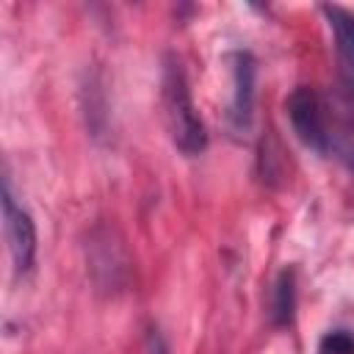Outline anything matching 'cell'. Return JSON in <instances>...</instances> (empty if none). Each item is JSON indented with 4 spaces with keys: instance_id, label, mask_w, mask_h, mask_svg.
<instances>
[{
    "instance_id": "cell-7",
    "label": "cell",
    "mask_w": 354,
    "mask_h": 354,
    "mask_svg": "<svg viewBox=\"0 0 354 354\" xmlns=\"http://www.w3.org/2000/svg\"><path fill=\"white\" fill-rule=\"evenodd\" d=\"M318 354H354V332L348 329L326 332L318 343Z\"/></svg>"
},
{
    "instance_id": "cell-6",
    "label": "cell",
    "mask_w": 354,
    "mask_h": 354,
    "mask_svg": "<svg viewBox=\"0 0 354 354\" xmlns=\"http://www.w3.org/2000/svg\"><path fill=\"white\" fill-rule=\"evenodd\" d=\"M293 307H296V282L293 271H282L274 282L271 293V318L277 326H288L293 321Z\"/></svg>"
},
{
    "instance_id": "cell-4",
    "label": "cell",
    "mask_w": 354,
    "mask_h": 354,
    "mask_svg": "<svg viewBox=\"0 0 354 354\" xmlns=\"http://www.w3.org/2000/svg\"><path fill=\"white\" fill-rule=\"evenodd\" d=\"M227 61L232 69V102L227 119L235 133H243L252 122V105H254V61L249 53H230Z\"/></svg>"
},
{
    "instance_id": "cell-1",
    "label": "cell",
    "mask_w": 354,
    "mask_h": 354,
    "mask_svg": "<svg viewBox=\"0 0 354 354\" xmlns=\"http://www.w3.org/2000/svg\"><path fill=\"white\" fill-rule=\"evenodd\" d=\"M160 100H163V116H166V127H169L174 147L185 155H199L207 147V133L191 100L188 77L174 55H166L163 61Z\"/></svg>"
},
{
    "instance_id": "cell-8",
    "label": "cell",
    "mask_w": 354,
    "mask_h": 354,
    "mask_svg": "<svg viewBox=\"0 0 354 354\" xmlns=\"http://www.w3.org/2000/svg\"><path fill=\"white\" fill-rule=\"evenodd\" d=\"M147 354H169V346L158 329H149L147 335Z\"/></svg>"
},
{
    "instance_id": "cell-2",
    "label": "cell",
    "mask_w": 354,
    "mask_h": 354,
    "mask_svg": "<svg viewBox=\"0 0 354 354\" xmlns=\"http://www.w3.org/2000/svg\"><path fill=\"white\" fill-rule=\"evenodd\" d=\"M288 119L299 141L315 152L329 149V127H326V108L315 88L299 86L288 97Z\"/></svg>"
},
{
    "instance_id": "cell-3",
    "label": "cell",
    "mask_w": 354,
    "mask_h": 354,
    "mask_svg": "<svg viewBox=\"0 0 354 354\" xmlns=\"http://www.w3.org/2000/svg\"><path fill=\"white\" fill-rule=\"evenodd\" d=\"M3 224H6V241L14 260V271L17 274L30 271L36 260V224L30 213L14 199L8 180H3Z\"/></svg>"
},
{
    "instance_id": "cell-5",
    "label": "cell",
    "mask_w": 354,
    "mask_h": 354,
    "mask_svg": "<svg viewBox=\"0 0 354 354\" xmlns=\"http://www.w3.org/2000/svg\"><path fill=\"white\" fill-rule=\"evenodd\" d=\"M324 14H326L329 28L335 33V47H337V55H340L343 75H346L348 86L354 88V14H348L337 6H326Z\"/></svg>"
}]
</instances>
